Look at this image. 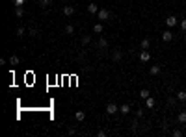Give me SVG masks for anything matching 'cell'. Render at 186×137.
<instances>
[{
  "instance_id": "obj_1",
  "label": "cell",
  "mask_w": 186,
  "mask_h": 137,
  "mask_svg": "<svg viewBox=\"0 0 186 137\" xmlns=\"http://www.w3.org/2000/svg\"><path fill=\"white\" fill-rule=\"evenodd\" d=\"M110 15H112V13H110L108 9H99L97 17H99V21H108V19H110Z\"/></svg>"
},
{
  "instance_id": "obj_2",
  "label": "cell",
  "mask_w": 186,
  "mask_h": 137,
  "mask_svg": "<svg viewBox=\"0 0 186 137\" xmlns=\"http://www.w3.org/2000/svg\"><path fill=\"white\" fill-rule=\"evenodd\" d=\"M112 59H114V61H121V59H123V50L121 48H115L114 50V52H112Z\"/></svg>"
},
{
  "instance_id": "obj_3",
  "label": "cell",
  "mask_w": 186,
  "mask_h": 137,
  "mask_svg": "<svg viewBox=\"0 0 186 137\" xmlns=\"http://www.w3.org/2000/svg\"><path fill=\"white\" fill-rule=\"evenodd\" d=\"M117 111H119V106H115V104H112V102L106 104V113H108V115H115Z\"/></svg>"
},
{
  "instance_id": "obj_4",
  "label": "cell",
  "mask_w": 186,
  "mask_h": 137,
  "mask_svg": "<svg viewBox=\"0 0 186 137\" xmlns=\"http://www.w3.org/2000/svg\"><path fill=\"white\" fill-rule=\"evenodd\" d=\"M166 26H168V28L177 26V17H175V15H169V17L166 19Z\"/></svg>"
},
{
  "instance_id": "obj_5",
  "label": "cell",
  "mask_w": 186,
  "mask_h": 137,
  "mask_svg": "<svg viewBox=\"0 0 186 137\" xmlns=\"http://www.w3.org/2000/svg\"><path fill=\"white\" fill-rule=\"evenodd\" d=\"M140 61H143V63L151 61V54L147 52V50H142V52H140Z\"/></svg>"
},
{
  "instance_id": "obj_6",
  "label": "cell",
  "mask_w": 186,
  "mask_h": 137,
  "mask_svg": "<svg viewBox=\"0 0 186 137\" xmlns=\"http://www.w3.org/2000/svg\"><path fill=\"white\" fill-rule=\"evenodd\" d=\"M160 70H162V67H160V65H153V67L149 69V74H151V76H158Z\"/></svg>"
},
{
  "instance_id": "obj_7",
  "label": "cell",
  "mask_w": 186,
  "mask_h": 137,
  "mask_svg": "<svg viewBox=\"0 0 186 137\" xmlns=\"http://www.w3.org/2000/svg\"><path fill=\"white\" fill-rule=\"evenodd\" d=\"M162 39H164L166 43H169V41H171V39H173V33H171V30H166V32L162 33Z\"/></svg>"
},
{
  "instance_id": "obj_8",
  "label": "cell",
  "mask_w": 186,
  "mask_h": 137,
  "mask_svg": "<svg viewBox=\"0 0 186 137\" xmlns=\"http://www.w3.org/2000/svg\"><path fill=\"white\" fill-rule=\"evenodd\" d=\"M88 13H89V15H97V13H99L97 4H89V6H88Z\"/></svg>"
},
{
  "instance_id": "obj_9",
  "label": "cell",
  "mask_w": 186,
  "mask_h": 137,
  "mask_svg": "<svg viewBox=\"0 0 186 137\" xmlns=\"http://www.w3.org/2000/svg\"><path fill=\"white\" fill-rule=\"evenodd\" d=\"M97 47H99L100 50H104V48H108V41H106V39H104V37H100V39H99V41H97Z\"/></svg>"
},
{
  "instance_id": "obj_10",
  "label": "cell",
  "mask_w": 186,
  "mask_h": 137,
  "mask_svg": "<svg viewBox=\"0 0 186 137\" xmlns=\"http://www.w3.org/2000/svg\"><path fill=\"white\" fill-rule=\"evenodd\" d=\"M177 122L179 124H186V111H180L177 115Z\"/></svg>"
},
{
  "instance_id": "obj_11",
  "label": "cell",
  "mask_w": 186,
  "mask_h": 137,
  "mask_svg": "<svg viewBox=\"0 0 186 137\" xmlns=\"http://www.w3.org/2000/svg\"><path fill=\"white\" fill-rule=\"evenodd\" d=\"M140 45H142V50H149L151 48V39L145 37V39H142V43H140Z\"/></svg>"
},
{
  "instance_id": "obj_12",
  "label": "cell",
  "mask_w": 186,
  "mask_h": 137,
  "mask_svg": "<svg viewBox=\"0 0 186 137\" xmlns=\"http://www.w3.org/2000/svg\"><path fill=\"white\" fill-rule=\"evenodd\" d=\"M15 17H24V8L22 6H15Z\"/></svg>"
},
{
  "instance_id": "obj_13",
  "label": "cell",
  "mask_w": 186,
  "mask_h": 137,
  "mask_svg": "<svg viewBox=\"0 0 186 137\" xmlns=\"http://www.w3.org/2000/svg\"><path fill=\"white\" fill-rule=\"evenodd\" d=\"M119 113H123V115H128V113H130V106H128V104H123V106H119Z\"/></svg>"
},
{
  "instance_id": "obj_14",
  "label": "cell",
  "mask_w": 186,
  "mask_h": 137,
  "mask_svg": "<svg viewBox=\"0 0 186 137\" xmlns=\"http://www.w3.org/2000/svg\"><path fill=\"white\" fill-rule=\"evenodd\" d=\"M145 108H147V109H153V108H154V98H151V96H149V98H145Z\"/></svg>"
},
{
  "instance_id": "obj_15",
  "label": "cell",
  "mask_w": 186,
  "mask_h": 137,
  "mask_svg": "<svg viewBox=\"0 0 186 137\" xmlns=\"http://www.w3.org/2000/svg\"><path fill=\"white\" fill-rule=\"evenodd\" d=\"M73 13H74V8H73V6H65V8H63V15H67V17H71Z\"/></svg>"
},
{
  "instance_id": "obj_16",
  "label": "cell",
  "mask_w": 186,
  "mask_h": 137,
  "mask_svg": "<svg viewBox=\"0 0 186 137\" xmlns=\"http://www.w3.org/2000/svg\"><path fill=\"white\" fill-rule=\"evenodd\" d=\"M74 119H77L78 122H82V120L86 119V113H84V111H77V113H74Z\"/></svg>"
},
{
  "instance_id": "obj_17",
  "label": "cell",
  "mask_w": 186,
  "mask_h": 137,
  "mask_svg": "<svg viewBox=\"0 0 186 137\" xmlns=\"http://www.w3.org/2000/svg\"><path fill=\"white\" fill-rule=\"evenodd\" d=\"M177 100H180V102H186V91H179V93H177Z\"/></svg>"
},
{
  "instance_id": "obj_18",
  "label": "cell",
  "mask_w": 186,
  "mask_h": 137,
  "mask_svg": "<svg viewBox=\"0 0 186 137\" xmlns=\"http://www.w3.org/2000/svg\"><path fill=\"white\" fill-rule=\"evenodd\" d=\"M9 65H11V67H17V65H19V58H17V56H11V58H9Z\"/></svg>"
},
{
  "instance_id": "obj_19",
  "label": "cell",
  "mask_w": 186,
  "mask_h": 137,
  "mask_svg": "<svg viewBox=\"0 0 186 137\" xmlns=\"http://www.w3.org/2000/svg\"><path fill=\"white\" fill-rule=\"evenodd\" d=\"M93 32H95V33H102V22H97V24H95V26H93Z\"/></svg>"
},
{
  "instance_id": "obj_20",
  "label": "cell",
  "mask_w": 186,
  "mask_h": 137,
  "mask_svg": "<svg viewBox=\"0 0 186 137\" xmlns=\"http://www.w3.org/2000/svg\"><path fill=\"white\" fill-rule=\"evenodd\" d=\"M65 33H67V35L74 33V26H73V24H67V26H65Z\"/></svg>"
},
{
  "instance_id": "obj_21",
  "label": "cell",
  "mask_w": 186,
  "mask_h": 137,
  "mask_svg": "<svg viewBox=\"0 0 186 137\" xmlns=\"http://www.w3.org/2000/svg\"><path fill=\"white\" fill-rule=\"evenodd\" d=\"M24 32H26V30H24V26H19L15 33H17V37H24Z\"/></svg>"
},
{
  "instance_id": "obj_22",
  "label": "cell",
  "mask_w": 186,
  "mask_h": 137,
  "mask_svg": "<svg viewBox=\"0 0 186 137\" xmlns=\"http://www.w3.org/2000/svg\"><path fill=\"white\" fill-rule=\"evenodd\" d=\"M140 96H142V98L145 100V98H149V96H151V93H149L147 89H142V91H140Z\"/></svg>"
},
{
  "instance_id": "obj_23",
  "label": "cell",
  "mask_w": 186,
  "mask_h": 137,
  "mask_svg": "<svg viewBox=\"0 0 186 137\" xmlns=\"http://www.w3.org/2000/svg\"><path fill=\"white\" fill-rule=\"evenodd\" d=\"M50 4H52V0H39V6L41 8H48Z\"/></svg>"
},
{
  "instance_id": "obj_24",
  "label": "cell",
  "mask_w": 186,
  "mask_h": 137,
  "mask_svg": "<svg viewBox=\"0 0 186 137\" xmlns=\"http://www.w3.org/2000/svg\"><path fill=\"white\" fill-rule=\"evenodd\" d=\"M89 41H91V37H89V35H84V37H82V45H84V47L89 45Z\"/></svg>"
},
{
  "instance_id": "obj_25",
  "label": "cell",
  "mask_w": 186,
  "mask_h": 137,
  "mask_svg": "<svg viewBox=\"0 0 186 137\" xmlns=\"http://www.w3.org/2000/svg\"><path fill=\"white\" fill-rule=\"evenodd\" d=\"M138 124H140V122H138V117H136V119H134V120H132V130H134V131H136V130H138Z\"/></svg>"
},
{
  "instance_id": "obj_26",
  "label": "cell",
  "mask_w": 186,
  "mask_h": 137,
  "mask_svg": "<svg viewBox=\"0 0 186 137\" xmlns=\"http://www.w3.org/2000/svg\"><path fill=\"white\" fill-rule=\"evenodd\" d=\"M171 134H173V137H180V135H182V131H180V130H173Z\"/></svg>"
},
{
  "instance_id": "obj_27",
  "label": "cell",
  "mask_w": 186,
  "mask_h": 137,
  "mask_svg": "<svg viewBox=\"0 0 186 137\" xmlns=\"http://www.w3.org/2000/svg\"><path fill=\"white\" fill-rule=\"evenodd\" d=\"M30 35H32V37H36V35H37V30H36V28H30Z\"/></svg>"
},
{
  "instance_id": "obj_28",
  "label": "cell",
  "mask_w": 186,
  "mask_h": 137,
  "mask_svg": "<svg viewBox=\"0 0 186 137\" xmlns=\"http://www.w3.org/2000/svg\"><path fill=\"white\" fill-rule=\"evenodd\" d=\"M175 104V98H173V96H169V98H168V106H173Z\"/></svg>"
},
{
  "instance_id": "obj_29",
  "label": "cell",
  "mask_w": 186,
  "mask_h": 137,
  "mask_svg": "<svg viewBox=\"0 0 186 137\" xmlns=\"http://www.w3.org/2000/svg\"><path fill=\"white\" fill-rule=\"evenodd\" d=\"M180 28H182L184 32H186V19H182V21H180Z\"/></svg>"
},
{
  "instance_id": "obj_30",
  "label": "cell",
  "mask_w": 186,
  "mask_h": 137,
  "mask_svg": "<svg viewBox=\"0 0 186 137\" xmlns=\"http://www.w3.org/2000/svg\"><path fill=\"white\" fill-rule=\"evenodd\" d=\"M136 117H138V119H140V117H143V109H138L136 111Z\"/></svg>"
},
{
  "instance_id": "obj_31",
  "label": "cell",
  "mask_w": 186,
  "mask_h": 137,
  "mask_svg": "<svg viewBox=\"0 0 186 137\" xmlns=\"http://www.w3.org/2000/svg\"><path fill=\"white\" fill-rule=\"evenodd\" d=\"M24 4V0H15V6H22Z\"/></svg>"
},
{
  "instance_id": "obj_32",
  "label": "cell",
  "mask_w": 186,
  "mask_h": 137,
  "mask_svg": "<svg viewBox=\"0 0 186 137\" xmlns=\"http://www.w3.org/2000/svg\"><path fill=\"white\" fill-rule=\"evenodd\" d=\"M184 41H186V32H184Z\"/></svg>"
}]
</instances>
